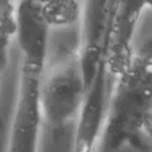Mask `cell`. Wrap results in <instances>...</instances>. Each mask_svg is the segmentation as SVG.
Returning <instances> with one entry per match:
<instances>
[{
    "label": "cell",
    "instance_id": "2",
    "mask_svg": "<svg viewBox=\"0 0 152 152\" xmlns=\"http://www.w3.org/2000/svg\"><path fill=\"white\" fill-rule=\"evenodd\" d=\"M88 85L79 51L52 64L47 61L39 86L43 122L54 129L75 123L85 102Z\"/></svg>",
    "mask_w": 152,
    "mask_h": 152
},
{
    "label": "cell",
    "instance_id": "6",
    "mask_svg": "<svg viewBox=\"0 0 152 152\" xmlns=\"http://www.w3.org/2000/svg\"><path fill=\"white\" fill-rule=\"evenodd\" d=\"M31 1L37 5V7H39V5L44 4L45 2H47V1H49V0H31Z\"/></svg>",
    "mask_w": 152,
    "mask_h": 152
},
{
    "label": "cell",
    "instance_id": "5",
    "mask_svg": "<svg viewBox=\"0 0 152 152\" xmlns=\"http://www.w3.org/2000/svg\"><path fill=\"white\" fill-rule=\"evenodd\" d=\"M110 152H152V139L141 132L134 139L127 141Z\"/></svg>",
    "mask_w": 152,
    "mask_h": 152
},
{
    "label": "cell",
    "instance_id": "1",
    "mask_svg": "<svg viewBox=\"0 0 152 152\" xmlns=\"http://www.w3.org/2000/svg\"><path fill=\"white\" fill-rule=\"evenodd\" d=\"M152 113V42L133 52L115 79L95 152L134 139Z\"/></svg>",
    "mask_w": 152,
    "mask_h": 152
},
{
    "label": "cell",
    "instance_id": "4",
    "mask_svg": "<svg viewBox=\"0 0 152 152\" xmlns=\"http://www.w3.org/2000/svg\"><path fill=\"white\" fill-rule=\"evenodd\" d=\"M38 12L49 29H61L73 26L81 16L79 0H49L39 5Z\"/></svg>",
    "mask_w": 152,
    "mask_h": 152
},
{
    "label": "cell",
    "instance_id": "7",
    "mask_svg": "<svg viewBox=\"0 0 152 152\" xmlns=\"http://www.w3.org/2000/svg\"><path fill=\"white\" fill-rule=\"evenodd\" d=\"M1 70H2V69H1V67H0V72H1Z\"/></svg>",
    "mask_w": 152,
    "mask_h": 152
},
{
    "label": "cell",
    "instance_id": "3",
    "mask_svg": "<svg viewBox=\"0 0 152 152\" xmlns=\"http://www.w3.org/2000/svg\"><path fill=\"white\" fill-rule=\"evenodd\" d=\"M44 69L21 64L18 98L10 129L7 152H38L43 118L39 86Z\"/></svg>",
    "mask_w": 152,
    "mask_h": 152
}]
</instances>
